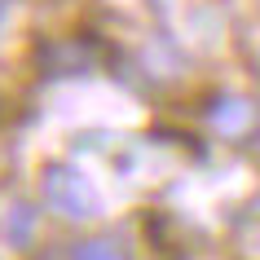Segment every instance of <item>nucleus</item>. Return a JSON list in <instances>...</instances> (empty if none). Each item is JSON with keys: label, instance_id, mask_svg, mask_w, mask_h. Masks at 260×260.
I'll return each instance as SVG.
<instances>
[{"label": "nucleus", "instance_id": "obj_3", "mask_svg": "<svg viewBox=\"0 0 260 260\" xmlns=\"http://www.w3.org/2000/svg\"><path fill=\"white\" fill-rule=\"evenodd\" d=\"M75 260H128V256H123L119 243H110V238H93V243L75 247Z\"/></svg>", "mask_w": 260, "mask_h": 260}, {"label": "nucleus", "instance_id": "obj_2", "mask_svg": "<svg viewBox=\"0 0 260 260\" xmlns=\"http://www.w3.org/2000/svg\"><path fill=\"white\" fill-rule=\"evenodd\" d=\"M31 225H36V207H27V203H14V207H9V216H5V234H9V243H14V247H27L31 243Z\"/></svg>", "mask_w": 260, "mask_h": 260}, {"label": "nucleus", "instance_id": "obj_1", "mask_svg": "<svg viewBox=\"0 0 260 260\" xmlns=\"http://www.w3.org/2000/svg\"><path fill=\"white\" fill-rule=\"evenodd\" d=\"M44 203L53 212H62L67 220H93L97 207H102L93 185L80 172H71V168H49L44 172Z\"/></svg>", "mask_w": 260, "mask_h": 260}]
</instances>
